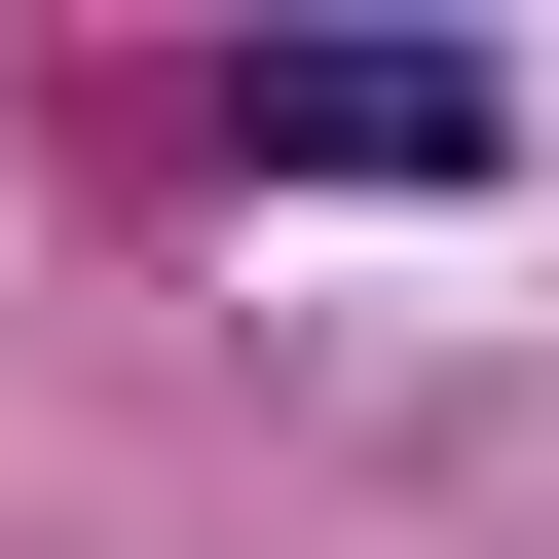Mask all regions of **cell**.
I'll use <instances>...</instances> for the list:
<instances>
[{
  "label": "cell",
  "instance_id": "cell-1",
  "mask_svg": "<svg viewBox=\"0 0 559 559\" xmlns=\"http://www.w3.org/2000/svg\"><path fill=\"white\" fill-rule=\"evenodd\" d=\"M224 150H261V187H485V75H448V38H261Z\"/></svg>",
  "mask_w": 559,
  "mask_h": 559
}]
</instances>
